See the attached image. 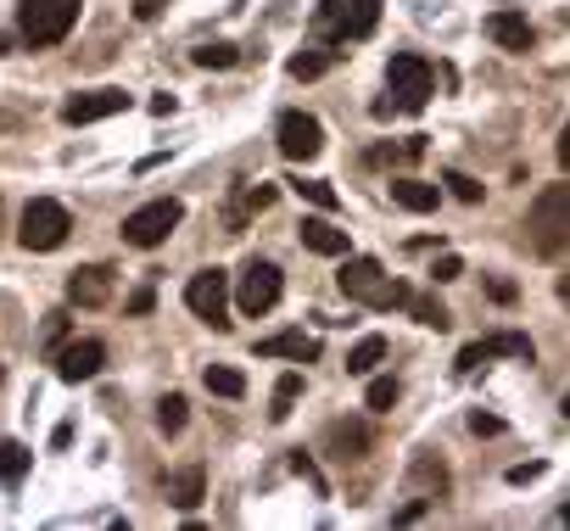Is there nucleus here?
Returning <instances> with one entry per match:
<instances>
[{
  "label": "nucleus",
  "instance_id": "f257e3e1",
  "mask_svg": "<svg viewBox=\"0 0 570 531\" xmlns=\"http://www.w3.org/2000/svg\"><path fill=\"white\" fill-rule=\"evenodd\" d=\"M336 285L353 303H364V308H403V297H408V285H397L375 258H347L342 274H336Z\"/></svg>",
  "mask_w": 570,
  "mask_h": 531
},
{
  "label": "nucleus",
  "instance_id": "f03ea898",
  "mask_svg": "<svg viewBox=\"0 0 570 531\" xmlns=\"http://www.w3.org/2000/svg\"><path fill=\"white\" fill-rule=\"evenodd\" d=\"M526 229H532V240H537L543 258H554V252L570 247V179H565V185H548L543 197L532 202Z\"/></svg>",
  "mask_w": 570,
  "mask_h": 531
},
{
  "label": "nucleus",
  "instance_id": "7ed1b4c3",
  "mask_svg": "<svg viewBox=\"0 0 570 531\" xmlns=\"http://www.w3.org/2000/svg\"><path fill=\"white\" fill-rule=\"evenodd\" d=\"M79 7L84 0H17V34L28 45H62L79 23Z\"/></svg>",
  "mask_w": 570,
  "mask_h": 531
},
{
  "label": "nucleus",
  "instance_id": "20e7f679",
  "mask_svg": "<svg viewBox=\"0 0 570 531\" xmlns=\"http://www.w3.org/2000/svg\"><path fill=\"white\" fill-rule=\"evenodd\" d=\"M68 229H73V219H68V208L51 202V197H34V202L23 208V219H17L23 252H57L62 240H68Z\"/></svg>",
  "mask_w": 570,
  "mask_h": 531
},
{
  "label": "nucleus",
  "instance_id": "39448f33",
  "mask_svg": "<svg viewBox=\"0 0 570 531\" xmlns=\"http://www.w3.org/2000/svg\"><path fill=\"white\" fill-rule=\"evenodd\" d=\"M179 219H185V202L157 197V202L134 208V213L123 219V240H129V247H140V252H152V247H163V240L179 229Z\"/></svg>",
  "mask_w": 570,
  "mask_h": 531
},
{
  "label": "nucleus",
  "instance_id": "423d86ee",
  "mask_svg": "<svg viewBox=\"0 0 570 531\" xmlns=\"http://www.w3.org/2000/svg\"><path fill=\"white\" fill-rule=\"evenodd\" d=\"M387 84H392V95H397L392 107H403V113H425V102H431V90H437V73H431V62H425V57L397 51V57L387 62Z\"/></svg>",
  "mask_w": 570,
  "mask_h": 531
},
{
  "label": "nucleus",
  "instance_id": "0eeeda50",
  "mask_svg": "<svg viewBox=\"0 0 570 531\" xmlns=\"http://www.w3.org/2000/svg\"><path fill=\"white\" fill-rule=\"evenodd\" d=\"M185 308L197 314L202 324H213V330H229V274H224V269L190 274V285H185Z\"/></svg>",
  "mask_w": 570,
  "mask_h": 531
},
{
  "label": "nucleus",
  "instance_id": "6e6552de",
  "mask_svg": "<svg viewBox=\"0 0 570 531\" xmlns=\"http://www.w3.org/2000/svg\"><path fill=\"white\" fill-rule=\"evenodd\" d=\"M280 292H285L280 269H274L269 258H252V263L241 269V285H235V303H241L247 319H258V314H269V308L280 303Z\"/></svg>",
  "mask_w": 570,
  "mask_h": 531
},
{
  "label": "nucleus",
  "instance_id": "1a4fd4ad",
  "mask_svg": "<svg viewBox=\"0 0 570 531\" xmlns=\"http://www.w3.org/2000/svg\"><path fill=\"white\" fill-rule=\"evenodd\" d=\"M274 134H280V152L292 157V163H308V157L324 152V123L313 113H285Z\"/></svg>",
  "mask_w": 570,
  "mask_h": 531
},
{
  "label": "nucleus",
  "instance_id": "9d476101",
  "mask_svg": "<svg viewBox=\"0 0 570 531\" xmlns=\"http://www.w3.org/2000/svg\"><path fill=\"white\" fill-rule=\"evenodd\" d=\"M118 113H129V95L123 90H84V95H68V102H62V123H73V129L118 118Z\"/></svg>",
  "mask_w": 570,
  "mask_h": 531
},
{
  "label": "nucleus",
  "instance_id": "9b49d317",
  "mask_svg": "<svg viewBox=\"0 0 570 531\" xmlns=\"http://www.w3.org/2000/svg\"><path fill=\"white\" fill-rule=\"evenodd\" d=\"M102 369H107V347H102V342H73V347H62V353H57V375H62L68 386L95 380Z\"/></svg>",
  "mask_w": 570,
  "mask_h": 531
},
{
  "label": "nucleus",
  "instance_id": "f8f14e48",
  "mask_svg": "<svg viewBox=\"0 0 570 531\" xmlns=\"http://www.w3.org/2000/svg\"><path fill=\"white\" fill-rule=\"evenodd\" d=\"M107 297H112V269L90 263V269H73V274H68V303H79V308H102Z\"/></svg>",
  "mask_w": 570,
  "mask_h": 531
},
{
  "label": "nucleus",
  "instance_id": "ddd939ff",
  "mask_svg": "<svg viewBox=\"0 0 570 531\" xmlns=\"http://www.w3.org/2000/svg\"><path fill=\"white\" fill-rule=\"evenodd\" d=\"M324 448H330V459H364L369 453V425L364 420H336L324 430Z\"/></svg>",
  "mask_w": 570,
  "mask_h": 531
},
{
  "label": "nucleus",
  "instance_id": "4468645a",
  "mask_svg": "<svg viewBox=\"0 0 570 531\" xmlns=\"http://www.w3.org/2000/svg\"><path fill=\"white\" fill-rule=\"evenodd\" d=\"M258 358H292V364H313L319 358V342L302 330H280L269 342H258Z\"/></svg>",
  "mask_w": 570,
  "mask_h": 531
},
{
  "label": "nucleus",
  "instance_id": "2eb2a0df",
  "mask_svg": "<svg viewBox=\"0 0 570 531\" xmlns=\"http://www.w3.org/2000/svg\"><path fill=\"white\" fill-rule=\"evenodd\" d=\"M487 34L503 45V51H532V45H537V28L520 17V12H492L487 17Z\"/></svg>",
  "mask_w": 570,
  "mask_h": 531
},
{
  "label": "nucleus",
  "instance_id": "dca6fc26",
  "mask_svg": "<svg viewBox=\"0 0 570 531\" xmlns=\"http://www.w3.org/2000/svg\"><path fill=\"white\" fill-rule=\"evenodd\" d=\"M302 247L308 252H319V258H347V229H336V224H324V219H302Z\"/></svg>",
  "mask_w": 570,
  "mask_h": 531
},
{
  "label": "nucleus",
  "instance_id": "f3484780",
  "mask_svg": "<svg viewBox=\"0 0 570 531\" xmlns=\"http://www.w3.org/2000/svg\"><path fill=\"white\" fill-rule=\"evenodd\" d=\"M202 498H207V475H202V464H190V470H174V475H168V504L197 509Z\"/></svg>",
  "mask_w": 570,
  "mask_h": 531
},
{
  "label": "nucleus",
  "instance_id": "a211bd4d",
  "mask_svg": "<svg viewBox=\"0 0 570 531\" xmlns=\"http://www.w3.org/2000/svg\"><path fill=\"white\" fill-rule=\"evenodd\" d=\"M392 202L408 208V213H437V185H425V179H397V185H392Z\"/></svg>",
  "mask_w": 570,
  "mask_h": 531
},
{
  "label": "nucleus",
  "instance_id": "6ab92c4d",
  "mask_svg": "<svg viewBox=\"0 0 570 531\" xmlns=\"http://www.w3.org/2000/svg\"><path fill=\"white\" fill-rule=\"evenodd\" d=\"M202 386H207L213 398H247V375L229 369V364H207L202 369Z\"/></svg>",
  "mask_w": 570,
  "mask_h": 531
},
{
  "label": "nucleus",
  "instance_id": "aec40b11",
  "mask_svg": "<svg viewBox=\"0 0 570 531\" xmlns=\"http://www.w3.org/2000/svg\"><path fill=\"white\" fill-rule=\"evenodd\" d=\"M347 0H319V12H313V34L319 39H347Z\"/></svg>",
  "mask_w": 570,
  "mask_h": 531
},
{
  "label": "nucleus",
  "instance_id": "412c9836",
  "mask_svg": "<svg viewBox=\"0 0 570 531\" xmlns=\"http://www.w3.org/2000/svg\"><path fill=\"white\" fill-rule=\"evenodd\" d=\"M380 358H387V335H358L347 353V375H375Z\"/></svg>",
  "mask_w": 570,
  "mask_h": 531
},
{
  "label": "nucleus",
  "instance_id": "4be33fe9",
  "mask_svg": "<svg viewBox=\"0 0 570 531\" xmlns=\"http://www.w3.org/2000/svg\"><path fill=\"white\" fill-rule=\"evenodd\" d=\"M487 358H520V364H532L537 347L520 330H503V335H487Z\"/></svg>",
  "mask_w": 570,
  "mask_h": 531
},
{
  "label": "nucleus",
  "instance_id": "5701e85b",
  "mask_svg": "<svg viewBox=\"0 0 570 531\" xmlns=\"http://www.w3.org/2000/svg\"><path fill=\"white\" fill-rule=\"evenodd\" d=\"M297 392H302V375H297V369L274 380V398H269V420H274V425H280V420H292V403H297Z\"/></svg>",
  "mask_w": 570,
  "mask_h": 531
},
{
  "label": "nucleus",
  "instance_id": "b1692460",
  "mask_svg": "<svg viewBox=\"0 0 570 531\" xmlns=\"http://www.w3.org/2000/svg\"><path fill=\"white\" fill-rule=\"evenodd\" d=\"M403 308H408L419 324H431V330H448V324H453V314H448L437 297H419V292H408V297H403Z\"/></svg>",
  "mask_w": 570,
  "mask_h": 531
},
{
  "label": "nucleus",
  "instance_id": "393cba45",
  "mask_svg": "<svg viewBox=\"0 0 570 531\" xmlns=\"http://www.w3.org/2000/svg\"><path fill=\"white\" fill-rule=\"evenodd\" d=\"M28 464H34V453L23 442H0V481H7V487H17L28 475Z\"/></svg>",
  "mask_w": 570,
  "mask_h": 531
},
{
  "label": "nucleus",
  "instance_id": "a878e982",
  "mask_svg": "<svg viewBox=\"0 0 570 531\" xmlns=\"http://www.w3.org/2000/svg\"><path fill=\"white\" fill-rule=\"evenodd\" d=\"M292 190H297L302 202H313L319 213H336V202H342L336 190H330V179H292Z\"/></svg>",
  "mask_w": 570,
  "mask_h": 531
},
{
  "label": "nucleus",
  "instance_id": "bb28decb",
  "mask_svg": "<svg viewBox=\"0 0 570 531\" xmlns=\"http://www.w3.org/2000/svg\"><path fill=\"white\" fill-rule=\"evenodd\" d=\"M347 39H364V34H375V23H380V0H347Z\"/></svg>",
  "mask_w": 570,
  "mask_h": 531
},
{
  "label": "nucleus",
  "instance_id": "cd10ccee",
  "mask_svg": "<svg viewBox=\"0 0 570 531\" xmlns=\"http://www.w3.org/2000/svg\"><path fill=\"white\" fill-rule=\"evenodd\" d=\"M330 62H336V51H297L292 62V79H319V73H330Z\"/></svg>",
  "mask_w": 570,
  "mask_h": 531
},
{
  "label": "nucleus",
  "instance_id": "c85d7f7f",
  "mask_svg": "<svg viewBox=\"0 0 570 531\" xmlns=\"http://www.w3.org/2000/svg\"><path fill=\"white\" fill-rule=\"evenodd\" d=\"M190 62H197V68H235V62H241V51H235V45H197V51H190Z\"/></svg>",
  "mask_w": 570,
  "mask_h": 531
},
{
  "label": "nucleus",
  "instance_id": "c756f323",
  "mask_svg": "<svg viewBox=\"0 0 570 531\" xmlns=\"http://www.w3.org/2000/svg\"><path fill=\"white\" fill-rule=\"evenodd\" d=\"M397 398H403V386H397L392 375H375V380H369V409H375V414H387Z\"/></svg>",
  "mask_w": 570,
  "mask_h": 531
},
{
  "label": "nucleus",
  "instance_id": "7c9ffc66",
  "mask_svg": "<svg viewBox=\"0 0 570 531\" xmlns=\"http://www.w3.org/2000/svg\"><path fill=\"white\" fill-rule=\"evenodd\" d=\"M442 185L453 190V197H459L464 208H475V202H482V185H475L470 174H459V168H448V174H442Z\"/></svg>",
  "mask_w": 570,
  "mask_h": 531
},
{
  "label": "nucleus",
  "instance_id": "2f4dec72",
  "mask_svg": "<svg viewBox=\"0 0 570 531\" xmlns=\"http://www.w3.org/2000/svg\"><path fill=\"white\" fill-rule=\"evenodd\" d=\"M157 425L168 430V437H174V430H185V398H179V392H168V398L157 403Z\"/></svg>",
  "mask_w": 570,
  "mask_h": 531
},
{
  "label": "nucleus",
  "instance_id": "473e14b6",
  "mask_svg": "<svg viewBox=\"0 0 570 531\" xmlns=\"http://www.w3.org/2000/svg\"><path fill=\"white\" fill-rule=\"evenodd\" d=\"M459 274H464V258H459V252H442V258L431 263V280H437V285H453Z\"/></svg>",
  "mask_w": 570,
  "mask_h": 531
},
{
  "label": "nucleus",
  "instance_id": "72a5a7b5",
  "mask_svg": "<svg viewBox=\"0 0 570 531\" xmlns=\"http://www.w3.org/2000/svg\"><path fill=\"white\" fill-rule=\"evenodd\" d=\"M482 364H487V342H470V347H459V358H453V369H459V375L482 369Z\"/></svg>",
  "mask_w": 570,
  "mask_h": 531
},
{
  "label": "nucleus",
  "instance_id": "f704fd0d",
  "mask_svg": "<svg viewBox=\"0 0 570 531\" xmlns=\"http://www.w3.org/2000/svg\"><path fill=\"white\" fill-rule=\"evenodd\" d=\"M543 475H548V464H543V459L514 464V470H509V487H526V481H543Z\"/></svg>",
  "mask_w": 570,
  "mask_h": 531
},
{
  "label": "nucleus",
  "instance_id": "c9c22d12",
  "mask_svg": "<svg viewBox=\"0 0 570 531\" xmlns=\"http://www.w3.org/2000/svg\"><path fill=\"white\" fill-rule=\"evenodd\" d=\"M470 430H475V437H498V430H503V420H498V414H482V409H475V414H470Z\"/></svg>",
  "mask_w": 570,
  "mask_h": 531
},
{
  "label": "nucleus",
  "instance_id": "e433bc0d",
  "mask_svg": "<svg viewBox=\"0 0 570 531\" xmlns=\"http://www.w3.org/2000/svg\"><path fill=\"white\" fill-rule=\"evenodd\" d=\"M292 470H297V475H308V481H313V493H324V475H319V470H313V459H308V453H302V448H297V453H292Z\"/></svg>",
  "mask_w": 570,
  "mask_h": 531
},
{
  "label": "nucleus",
  "instance_id": "4c0bfd02",
  "mask_svg": "<svg viewBox=\"0 0 570 531\" xmlns=\"http://www.w3.org/2000/svg\"><path fill=\"white\" fill-rule=\"evenodd\" d=\"M68 335V314H45V347H57Z\"/></svg>",
  "mask_w": 570,
  "mask_h": 531
},
{
  "label": "nucleus",
  "instance_id": "58836bf2",
  "mask_svg": "<svg viewBox=\"0 0 570 531\" xmlns=\"http://www.w3.org/2000/svg\"><path fill=\"white\" fill-rule=\"evenodd\" d=\"M157 308V292H152V285H140V292L129 297V314H152Z\"/></svg>",
  "mask_w": 570,
  "mask_h": 531
},
{
  "label": "nucleus",
  "instance_id": "ea45409f",
  "mask_svg": "<svg viewBox=\"0 0 570 531\" xmlns=\"http://www.w3.org/2000/svg\"><path fill=\"white\" fill-rule=\"evenodd\" d=\"M269 202H274V185H252V190H247V208H252V213H263Z\"/></svg>",
  "mask_w": 570,
  "mask_h": 531
},
{
  "label": "nucleus",
  "instance_id": "a19ab883",
  "mask_svg": "<svg viewBox=\"0 0 570 531\" xmlns=\"http://www.w3.org/2000/svg\"><path fill=\"white\" fill-rule=\"evenodd\" d=\"M487 292H492V303H514V280H487Z\"/></svg>",
  "mask_w": 570,
  "mask_h": 531
},
{
  "label": "nucleus",
  "instance_id": "79ce46f5",
  "mask_svg": "<svg viewBox=\"0 0 570 531\" xmlns=\"http://www.w3.org/2000/svg\"><path fill=\"white\" fill-rule=\"evenodd\" d=\"M425 509H431V498H414V504H408V509H397V526H408V520H419V515H425Z\"/></svg>",
  "mask_w": 570,
  "mask_h": 531
},
{
  "label": "nucleus",
  "instance_id": "37998d69",
  "mask_svg": "<svg viewBox=\"0 0 570 531\" xmlns=\"http://www.w3.org/2000/svg\"><path fill=\"white\" fill-rule=\"evenodd\" d=\"M157 12H163V0H140V7H134V17H140V23H152Z\"/></svg>",
  "mask_w": 570,
  "mask_h": 531
},
{
  "label": "nucleus",
  "instance_id": "c03bdc74",
  "mask_svg": "<svg viewBox=\"0 0 570 531\" xmlns=\"http://www.w3.org/2000/svg\"><path fill=\"white\" fill-rule=\"evenodd\" d=\"M559 168H565V174H570V123H565V129H559Z\"/></svg>",
  "mask_w": 570,
  "mask_h": 531
},
{
  "label": "nucleus",
  "instance_id": "a18cd8bd",
  "mask_svg": "<svg viewBox=\"0 0 570 531\" xmlns=\"http://www.w3.org/2000/svg\"><path fill=\"white\" fill-rule=\"evenodd\" d=\"M174 107H179V102H174V95H152V113H157V118H168Z\"/></svg>",
  "mask_w": 570,
  "mask_h": 531
},
{
  "label": "nucleus",
  "instance_id": "49530a36",
  "mask_svg": "<svg viewBox=\"0 0 570 531\" xmlns=\"http://www.w3.org/2000/svg\"><path fill=\"white\" fill-rule=\"evenodd\" d=\"M559 303L570 308V274H559Z\"/></svg>",
  "mask_w": 570,
  "mask_h": 531
},
{
  "label": "nucleus",
  "instance_id": "de8ad7c7",
  "mask_svg": "<svg viewBox=\"0 0 570 531\" xmlns=\"http://www.w3.org/2000/svg\"><path fill=\"white\" fill-rule=\"evenodd\" d=\"M559 414H565V420H570V392H565V403H559Z\"/></svg>",
  "mask_w": 570,
  "mask_h": 531
},
{
  "label": "nucleus",
  "instance_id": "09e8293b",
  "mask_svg": "<svg viewBox=\"0 0 570 531\" xmlns=\"http://www.w3.org/2000/svg\"><path fill=\"white\" fill-rule=\"evenodd\" d=\"M559 520H565V526H570V504H565V509H559Z\"/></svg>",
  "mask_w": 570,
  "mask_h": 531
}]
</instances>
